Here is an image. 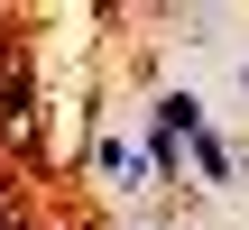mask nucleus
<instances>
[{"label": "nucleus", "mask_w": 249, "mask_h": 230, "mask_svg": "<svg viewBox=\"0 0 249 230\" xmlns=\"http://www.w3.org/2000/svg\"><path fill=\"white\" fill-rule=\"evenodd\" d=\"M176 138H185V148L203 138V101H194V92H157V148H176Z\"/></svg>", "instance_id": "obj_1"}, {"label": "nucleus", "mask_w": 249, "mask_h": 230, "mask_svg": "<svg viewBox=\"0 0 249 230\" xmlns=\"http://www.w3.org/2000/svg\"><path fill=\"white\" fill-rule=\"evenodd\" d=\"M92 166H102V184H111V194H148V166H139V148H129V138H102V148H92Z\"/></svg>", "instance_id": "obj_2"}, {"label": "nucleus", "mask_w": 249, "mask_h": 230, "mask_svg": "<svg viewBox=\"0 0 249 230\" xmlns=\"http://www.w3.org/2000/svg\"><path fill=\"white\" fill-rule=\"evenodd\" d=\"M194 175H203V184H231V175H240L231 138H213V129H203V138H194Z\"/></svg>", "instance_id": "obj_3"}, {"label": "nucleus", "mask_w": 249, "mask_h": 230, "mask_svg": "<svg viewBox=\"0 0 249 230\" xmlns=\"http://www.w3.org/2000/svg\"><path fill=\"white\" fill-rule=\"evenodd\" d=\"M0 120L28 129V74H18V65H9V83H0Z\"/></svg>", "instance_id": "obj_4"}]
</instances>
